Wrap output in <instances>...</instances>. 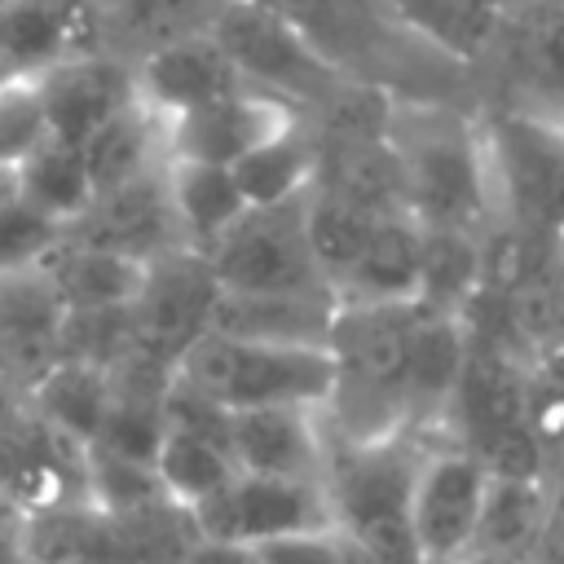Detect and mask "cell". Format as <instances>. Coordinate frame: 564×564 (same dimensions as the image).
Wrapping results in <instances>:
<instances>
[{"instance_id":"2e32d148","label":"cell","mask_w":564,"mask_h":564,"mask_svg":"<svg viewBox=\"0 0 564 564\" xmlns=\"http://www.w3.org/2000/svg\"><path fill=\"white\" fill-rule=\"evenodd\" d=\"M339 313V295L330 286L317 291H269L242 295L220 291L212 304L207 330L229 339H269V344H326Z\"/></svg>"},{"instance_id":"e575fe53","label":"cell","mask_w":564,"mask_h":564,"mask_svg":"<svg viewBox=\"0 0 564 564\" xmlns=\"http://www.w3.org/2000/svg\"><path fill=\"white\" fill-rule=\"evenodd\" d=\"M9 75H18V70H13V66H9V62H4V57H0V84H4V79H9Z\"/></svg>"},{"instance_id":"f1b7e54d","label":"cell","mask_w":564,"mask_h":564,"mask_svg":"<svg viewBox=\"0 0 564 564\" xmlns=\"http://www.w3.org/2000/svg\"><path fill=\"white\" fill-rule=\"evenodd\" d=\"M62 225H53L44 212H35L22 189H18V172L0 167V269H18V264H40V256L57 242Z\"/></svg>"},{"instance_id":"f546056e","label":"cell","mask_w":564,"mask_h":564,"mask_svg":"<svg viewBox=\"0 0 564 564\" xmlns=\"http://www.w3.org/2000/svg\"><path fill=\"white\" fill-rule=\"evenodd\" d=\"M48 137L35 75L18 70L0 84V167H18Z\"/></svg>"},{"instance_id":"6da1fadb","label":"cell","mask_w":564,"mask_h":564,"mask_svg":"<svg viewBox=\"0 0 564 564\" xmlns=\"http://www.w3.org/2000/svg\"><path fill=\"white\" fill-rule=\"evenodd\" d=\"M388 145L401 172L405 212L419 225L445 229H489L494 189L480 119H467L432 101H392L383 119Z\"/></svg>"},{"instance_id":"83f0119b","label":"cell","mask_w":564,"mask_h":564,"mask_svg":"<svg viewBox=\"0 0 564 564\" xmlns=\"http://www.w3.org/2000/svg\"><path fill=\"white\" fill-rule=\"evenodd\" d=\"M18 189L22 198L44 212L53 225H70L88 203H93V181H88V167H84V154L79 145H66V141H53L44 137L18 167Z\"/></svg>"},{"instance_id":"d6986e66","label":"cell","mask_w":564,"mask_h":564,"mask_svg":"<svg viewBox=\"0 0 564 564\" xmlns=\"http://www.w3.org/2000/svg\"><path fill=\"white\" fill-rule=\"evenodd\" d=\"M84 167L93 189H115L123 181H137L145 172H159L167 163V137H163V115H154L141 97L119 106L106 123H97L84 145Z\"/></svg>"},{"instance_id":"52a82bcc","label":"cell","mask_w":564,"mask_h":564,"mask_svg":"<svg viewBox=\"0 0 564 564\" xmlns=\"http://www.w3.org/2000/svg\"><path fill=\"white\" fill-rule=\"evenodd\" d=\"M216 295H220V282L212 273L207 251L176 242L150 256L141 269V286L128 304L132 352L159 366H176V357L207 330Z\"/></svg>"},{"instance_id":"ffe728a7","label":"cell","mask_w":564,"mask_h":564,"mask_svg":"<svg viewBox=\"0 0 564 564\" xmlns=\"http://www.w3.org/2000/svg\"><path fill=\"white\" fill-rule=\"evenodd\" d=\"M388 22L405 35L423 40L432 53L449 62H476L502 31V9L489 0H375Z\"/></svg>"},{"instance_id":"30bf717a","label":"cell","mask_w":564,"mask_h":564,"mask_svg":"<svg viewBox=\"0 0 564 564\" xmlns=\"http://www.w3.org/2000/svg\"><path fill=\"white\" fill-rule=\"evenodd\" d=\"M31 75H35L48 137L66 141V145H84V137L97 123H106L119 106H128L137 97L132 62L110 53V48L66 53V57L31 70Z\"/></svg>"},{"instance_id":"9c48e42d","label":"cell","mask_w":564,"mask_h":564,"mask_svg":"<svg viewBox=\"0 0 564 564\" xmlns=\"http://www.w3.org/2000/svg\"><path fill=\"white\" fill-rule=\"evenodd\" d=\"M295 119L300 110L291 101L260 93V88H242V93H229V97H216V101H203L194 110L163 119L167 159H198V163L234 167L256 145L291 128Z\"/></svg>"},{"instance_id":"d6a6232c","label":"cell","mask_w":564,"mask_h":564,"mask_svg":"<svg viewBox=\"0 0 564 564\" xmlns=\"http://www.w3.org/2000/svg\"><path fill=\"white\" fill-rule=\"evenodd\" d=\"M533 110H542L546 119H555V123L564 128V84H551V88H546V97H538V101H533Z\"/></svg>"},{"instance_id":"5b68a950","label":"cell","mask_w":564,"mask_h":564,"mask_svg":"<svg viewBox=\"0 0 564 564\" xmlns=\"http://www.w3.org/2000/svg\"><path fill=\"white\" fill-rule=\"evenodd\" d=\"M494 471L463 441L427 445L405 489V533L414 564H467L476 555Z\"/></svg>"},{"instance_id":"8992f818","label":"cell","mask_w":564,"mask_h":564,"mask_svg":"<svg viewBox=\"0 0 564 564\" xmlns=\"http://www.w3.org/2000/svg\"><path fill=\"white\" fill-rule=\"evenodd\" d=\"M185 520H189L194 538L256 546V542L286 538V533L330 529L335 524V502H330L326 480L238 471L225 489L194 502L185 511Z\"/></svg>"},{"instance_id":"7a4b0ae2","label":"cell","mask_w":564,"mask_h":564,"mask_svg":"<svg viewBox=\"0 0 564 564\" xmlns=\"http://www.w3.org/2000/svg\"><path fill=\"white\" fill-rule=\"evenodd\" d=\"M172 379L220 401L225 410L247 405H326L335 383L330 344H269L229 339L203 330L172 366Z\"/></svg>"},{"instance_id":"4dcf8cb0","label":"cell","mask_w":564,"mask_h":564,"mask_svg":"<svg viewBox=\"0 0 564 564\" xmlns=\"http://www.w3.org/2000/svg\"><path fill=\"white\" fill-rule=\"evenodd\" d=\"M256 555H260V564H370L366 551L339 524L256 542Z\"/></svg>"},{"instance_id":"7c38bea8","label":"cell","mask_w":564,"mask_h":564,"mask_svg":"<svg viewBox=\"0 0 564 564\" xmlns=\"http://www.w3.org/2000/svg\"><path fill=\"white\" fill-rule=\"evenodd\" d=\"M132 84H137V97L163 119L251 88L207 26L132 57Z\"/></svg>"},{"instance_id":"9a60e30c","label":"cell","mask_w":564,"mask_h":564,"mask_svg":"<svg viewBox=\"0 0 564 564\" xmlns=\"http://www.w3.org/2000/svg\"><path fill=\"white\" fill-rule=\"evenodd\" d=\"M62 300L40 264L0 269V375L31 388L62 357Z\"/></svg>"},{"instance_id":"4316f807","label":"cell","mask_w":564,"mask_h":564,"mask_svg":"<svg viewBox=\"0 0 564 564\" xmlns=\"http://www.w3.org/2000/svg\"><path fill=\"white\" fill-rule=\"evenodd\" d=\"M551 524V494L546 476L524 480V476H494L476 555H498V560H524Z\"/></svg>"},{"instance_id":"484cf974","label":"cell","mask_w":564,"mask_h":564,"mask_svg":"<svg viewBox=\"0 0 564 564\" xmlns=\"http://www.w3.org/2000/svg\"><path fill=\"white\" fill-rule=\"evenodd\" d=\"M300 216H304V238H308L313 264L322 269V278L330 286H339V278L352 269V260L361 256V247H366V238H370V229L383 212L339 194L326 181H313L304 189Z\"/></svg>"},{"instance_id":"7402d4cb","label":"cell","mask_w":564,"mask_h":564,"mask_svg":"<svg viewBox=\"0 0 564 564\" xmlns=\"http://www.w3.org/2000/svg\"><path fill=\"white\" fill-rule=\"evenodd\" d=\"M31 414L44 419L53 432H62L75 445H93L106 410H110V375L88 361L57 357L31 388H26Z\"/></svg>"},{"instance_id":"1f68e13d","label":"cell","mask_w":564,"mask_h":564,"mask_svg":"<svg viewBox=\"0 0 564 564\" xmlns=\"http://www.w3.org/2000/svg\"><path fill=\"white\" fill-rule=\"evenodd\" d=\"M529 62L538 66V75L546 84H564V4L542 9L533 40H529Z\"/></svg>"},{"instance_id":"d590c367","label":"cell","mask_w":564,"mask_h":564,"mask_svg":"<svg viewBox=\"0 0 564 564\" xmlns=\"http://www.w3.org/2000/svg\"><path fill=\"white\" fill-rule=\"evenodd\" d=\"M555 256H560V264H564V229H560V238H555Z\"/></svg>"},{"instance_id":"8fae6325","label":"cell","mask_w":564,"mask_h":564,"mask_svg":"<svg viewBox=\"0 0 564 564\" xmlns=\"http://www.w3.org/2000/svg\"><path fill=\"white\" fill-rule=\"evenodd\" d=\"M471 357L467 313L414 304L405 330V419L410 436L449 423V405Z\"/></svg>"},{"instance_id":"8d00e7d4","label":"cell","mask_w":564,"mask_h":564,"mask_svg":"<svg viewBox=\"0 0 564 564\" xmlns=\"http://www.w3.org/2000/svg\"><path fill=\"white\" fill-rule=\"evenodd\" d=\"M4 4H18V0H4Z\"/></svg>"},{"instance_id":"d4e9b609","label":"cell","mask_w":564,"mask_h":564,"mask_svg":"<svg viewBox=\"0 0 564 564\" xmlns=\"http://www.w3.org/2000/svg\"><path fill=\"white\" fill-rule=\"evenodd\" d=\"M150 467L159 476L163 498L176 511H189L194 502L212 498L216 489H225L238 476V463H234L225 441H216L207 432H194V427H181V423L163 427V441H159Z\"/></svg>"},{"instance_id":"5bb4252c","label":"cell","mask_w":564,"mask_h":564,"mask_svg":"<svg viewBox=\"0 0 564 564\" xmlns=\"http://www.w3.org/2000/svg\"><path fill=\"white\" fill-rule=\"evenodd\" d=\"M62 234H70L79 242H97V247L123 251L132 260H150V256L176 247L181 229H176V216H172V203H167L163 167L145 172L137 181H123L115 189L93 194V203Z\"/></svg>"},{"instance_id":"ba28073f","label":"cell","mask_w":564,"mask_h":564,"mask_svg":"<svg viewBox=\"0 0 564 564\" xmlns=\"http://www.w3.org/2000/svg\"><path fill=\"white\" fill-rule=\"evenodd\" d=\"M300 198L278 207H247L207 251L220 291L269 295V291H317L330 286L313 264ZM335 291V286H330Z\"/></svg>"},{"instance_id":"277c9868","label":"cell","mask_w":564,"mask_h":564,"mask_svg":"<svg viewBox=\"0 0 564 564\" xmlns=\"http://www.w3.org/2000/svg\"><path fill=\"white\" fill-rule=\"evenodd\" d=\"M494 220L546 242L564 229V128L542 110H502L480 123Z\"/></svg>"},{"instance_id":"836d02e7","label":"cell","mask_w":564,"mask_h":564,"mask_svg":"<svg viewBox=\"0 0 564 564\" xmlns=\"http://www.w3.org/2000/svg\"><path fill=\"white\" fill-rule=\"evenodd\" d=\"M520 4H529V9H538V13H542V9H560L564 0H520Z\"/></svg>"},{"instance_id":"e0dca14e","label":"cell","mask_w":564,"mask_h":564,"mask_svg":"<svg viewBox=\"0 0 564 564\" xmlns=\"http://www.w3.org/2000/svg\"><path fill=\"white\" fill-rule=\"evenodd\" d=\"M423 286V225L410 212H383L339 278L335 295L352 304H419Z\"/></svg>"},{"instance_id":"44dd1931","label":"cell","mask_w":564,"mask_h":564,"mask_svg":"<svg viewBox=\"0 0 564 564\" xmlns=\"http://www.w3.org/2000/svg\"><path fill=\"white\" fill-rule=\"evenodd\" d=\"M163 181H167V203H172V216H176L185 247L212 251V242L247 212V198L234 181V167L198 163V159H167Z\"/></svg>"},{"instance_id":"ac0fdd59","label":"cell","mask_w":564,"mask_h":564,"mask_svg":"<svg viewBox=\"0 0 564 564\" xmlns=\"http://www.w3.org/2000/svg\"><path fill=\"white\" fill-rule=\"evenodd\" d=\"M40 269L53 282L66 313L70 308H128L137 286H141L145 260H132V256L97 247V242H79L70 234H57V242L40 256Z\"/></svg>"},{"instance_id":"cb8c5ba5","label":"cell","mask_w":564,"mask_h":564,"mask_svg":"<svg viewBox=\"0 0 564 564\" xmlns=\"http://www.w3.org/2000/svg\"><path fill=\"white\" fill-rule=\"evenodd\" d=\"M97 4V44L119 57H141L154 44L203 31L220 0H93Z\"/></svg>"},{"instance_id":"3957f363","label":"cell","mask_w":564,"mask_h":564,"mask_svg":"<svg viewBox=\"0 0 564 564\" xmlns=\"http://www.w3.org/2000/svg\"><path fill=\"white\" fill-rule=\"evenodd\" d=\"M207 31L251 88L291 101L308 119L352 88L348 70L300 22L264 0H220Z\"/></svg>"},{"instance_id":"4fadbf2b","label":"cell","mask_w":564,"mask_h":564,"mask_svg":"<svg viewBox=\"0 0 564 564\" xmlns=\"http://www.w3.org/2000/svg\"><path fill=\"white\" fill-rule=\"evenodd\" d=\"M229 454L238 471L326 480L330 427L317 405H247L229 410Z\"/></svg>"},{"instance_id":"603a6c76","label":"cell","mask_w":564,"mask_h":564,"mask_svg":"<svg viewBox=\"0 0 564 564\" xmlns=\"http://www.w3.org/2000/svg\"><path fill=\"white\" fill-rule=\"evenodd\" d=\"M234 181L247 198V207H278L300 198L317 181V132L313 119L300 115L291 128L256 145L247 159L234 163Z\"/></svg>"}]
</instances>
